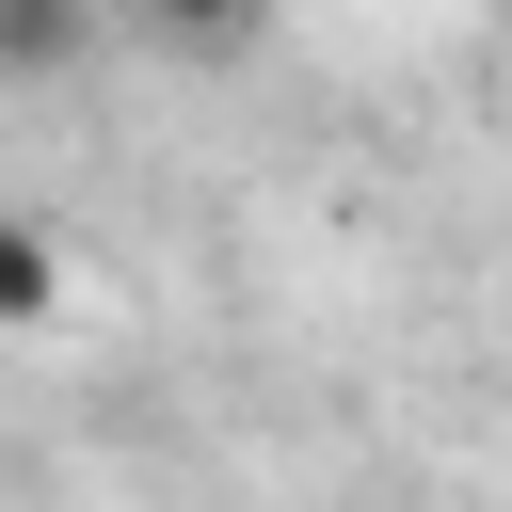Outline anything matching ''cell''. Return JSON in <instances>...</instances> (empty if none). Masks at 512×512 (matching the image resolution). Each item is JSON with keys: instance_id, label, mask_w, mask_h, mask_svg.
<instances>
[{"instance_id": "2", "label": "cell", "mask_w": 512, "mask_h": 512, "mask_svg": "<svg viewBox=\"0 0 512 512\" xmlns=\"http://www.w3.org/2000/svg\"><path fill=\"white\" fill-rule=\"evenodd\" d=\"M144 48H176V64H224V48H256V16L272 0H112Z\"/></svg>"}, {"instance_id": "3", "label": "cell", "mask_w": 512, "mask_h": 512, "mask_svg": "<svg viewBox=\"0 0 512 512\" xmlns=\"http://www.w3.org/2000/svg\"><path fill=\"white\" fill-rule=\"evenodd\" d=\"M48 304H64V256H48V224L0 208V320H48Z\"/></svg>"}, {"instance_id": "1", "label": "cell", "mask_w": 512, "mask_h": 512, "mask_svg": "<svg viewBox=\"0 0 512 512\" xmlns=\"http://www.w3.org/2000/svg\"><path fill=\"white\" fill-rule=\"evenodd\" d=\"M96 32H112V0H0V80H64V64H96Z\"/></svg>"}]
</instances>
